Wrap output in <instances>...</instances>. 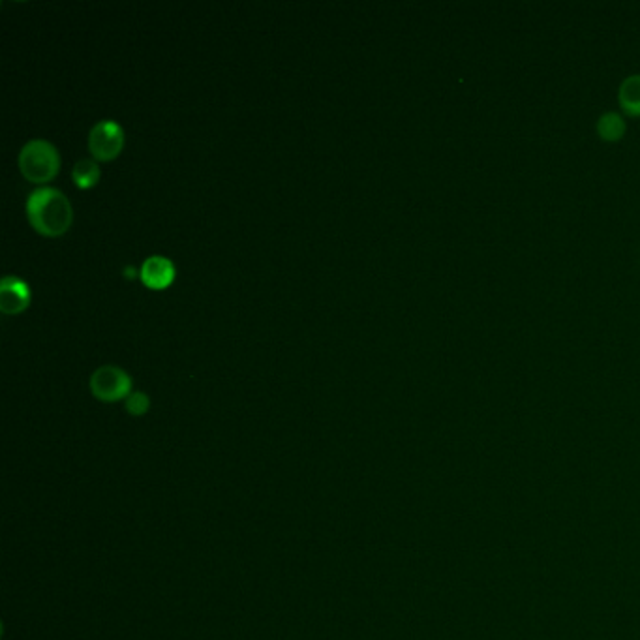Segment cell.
Wrapping results in <instances>:
<instances>
[{
	"label": "cell",
	"instance_id": "cell-1",
	"mask_svg": "<svg viewBox=\"0 0 640 640\" xmlns=\"http://www.w3.org/2000/svg\"><path fill=\"white\" fill-rule=\"evenodd\" d=\"M27 218L32 228L46 237H61L72 222L74 209L57 188H38L27 199Z\"/></svg>",
	"mask_w": 640,
	"mask_h": 640
},
{
	"label": "cell",
	"instance_id": "cell-2",
	"mask_svg": "<svg viewBox=\"0 0 640 640\" xmlns=\"http://www.w3.org/2000/svg\"><path fill=\"white\" fill-rule=\"evenodd\" d=\"M19 169L29 183H49L61 171V154L46 139H32L19 153Z\"/></svg>",
	"mask_w": 640,
	"mask_h": 640
},
{
	"label": "cell",
	"instance_id": "cell-3",
	"mask_svg": "<svg viewBox=\"0 0 640 640\" xmlns=\"http://www.w3.org/2000/svg\"><path fill=\"white\" fill-rule=\"evenodd\" d=\"M91 391L102 402H119L128 398L132 391V378L119 366L106 365L94 370L91 376Z\"/></svg>",
	"mask_w": 640,
	"mask_h": 640
},
{
	"label": "cell",
	"instance_id": "cell-4",
	"mask_svg": "<svg viewBox=\"0 0 640 640\" xmlns=\"http://www.w3.org/2000/svg\"><path fill=\"white\" fill-rule=\"evenodd\" d=\"M124 147V130L115 121H100L92 126L89 134V149L98 162L115 160Z\"/></svg>",
	"mask_w": 640,
	"mask_h": 640
},
{
	"label": "cell",
	"instance_id": "cell-5",
	"mask_svg": "<svg viewBox=\"0 0 640 640\" xmlns=\"http://www.w3.org/2000/svg\"><path fill=\"white\" fill-rule=\"evenodd\" d=\"M32 293L27 282L17 276H6L0 282V310L6 316H17L31 306Z\"/></svg>",
	"mask_w": 640,
	"mask_h": 640
},
{
	"label": "cell",
	"instance_id": "cell-6",
	"mask_svg": "<svg viewBox=\"0 0 640 640\" xmlns=\"http://www.w3.org/2000/svg\"><path fill=\"white\" fill-rule=\"evenodd\" d=\"M139 276L149 290H166L175 280V267L168 258L151 256L149 260L143 261Z\"/></svg>",
	"mask_w": 640,
	"mask_h": 640
},
{
	"label": "cell",
	"instance_id": "cell-7",
	"mask_svg": "<svg viewBox=\"0 0 640 640\" xmlns=\"http://www.w3.org/2000/svg\"><path fill=\"white\" fill-rule=\"evenodd\" d=\"M618 104L627 117H640V74L625 77L622 81Z\"/></svg>",
	"mask_w": 640,
	"mask_h": 640
},
{
	"label": "cell",
	"instance_id": "cell-8",
	"mask_svg": "<svg viewBox=\"0 0 640 640\" xmlns=\"http://www.w3.org/2000/svg\"><path fill=\"white\" fill-rule=\"evenodd\" d=\"M595 130L599 134V138L607 143H616L620 139L624 138L625 130H627V124H625L624 117L616 111H607L603 113L597 124H595Z\"/></svg>",
	"mask_w": 640,
	"mask_h": 640
},
{
	"label": "cell",
	"instance_id": "cell-9",
	"mask_svg": "<svg viewBox=\"0 0 640 640\" xmlns=\"http://www.w3.org/2000/svg\"><path fill=\"white\" fill-rule=\"evenodd\" d=\"M100 166L96 164V160H79L74 169H72V177H74V183L81 188V190H87L96 186L100 181Z\"/></svg>",
	"mask_w": 640,
	"mask_h": 640
},
{
	"label": "cell",
	"instance_id": "cell-10",
	"mask_svg": "<svg viewBox=\"0 0 640 640\" xmlns=\"http://www.w3.org/2000/svg\"><path fill=\"white\" fill-rule=\"evenodd\" d=\"M149 406H151V400L149 397L145 395V393H132L130 397L126 398V410L132 413V415H143V413H147L149 410Z\"/></svg>",
	"mask_w": 640,
	"mask_h": 640
}]
</instances>
